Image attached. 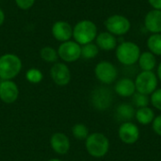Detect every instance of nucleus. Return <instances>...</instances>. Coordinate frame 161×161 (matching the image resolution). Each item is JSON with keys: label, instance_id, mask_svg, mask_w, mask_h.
Listing matches in <instances>:
<instances>
[{"label": "nucleus", "instance_id": "nucleus-15", "mask_svg": "<svg viewBox=\"0 0 161 161\" xmlns=\"http://www.w3.org/2000/svg\"><path fill=\"white\" fill-rule=\"evenodd\" d=\"M114 92L121 97L129 98L136 92L135 82L129 77H123L116 81L114 85Z\"/></svg>", "mask_w": 161, "mask_h": 161}, {"label": "nucleus", "instance_id": "nucleus-3", "mask_svg": "<svg viewBox=\"0 0 161 161\" xmlns=\"http://www.w3.org/2000/svg\"><path fill=\"white\" fill-rule=\"evenodd\" d=\"M98 34L97 25L92 20L84 19L73 26V38L80 45L93 42Z\"/></svg>", "mask_w": 161, "mask_h": 161}, {"label": "nucleus", "instance_id": "nucleus-22", "mask_svg": "<svg viewBox=\"0 0 161 161\" xmlns=\"http://www.w3.org/2000/svg\"><path fill=\"white\" fill-rule=\"evenodd\" d=\"M41 58L47 63H56L58 59V51L51 46H44L40 51Z\"/></svg>", "mask_w": 161, "mask_h": 161}, {"label": "nucleus", "instance_id": "nucleus-4", "mask_svg": "<svg viewBox=\"0 0 161 161\" xmlns=\"http://www.w3.org/2000/svg\"><path fill=\"white\" fill-rule=\"evenodd\" d=\"M141 53L140 46L136 42L129 41L122 42L115 49L117 60L125 66H132L138 63Z\"/></svg>", "mask_w": 161, "mask_h": 161}, {"label": "nucleus", "instance_id": "nucleus-25", "mask_svg": "<svg viewBox=\"0 0 161 161\" xmlns=\"http://www.w3.org/2000/svg\"><path fill=\"white\" fill-rule=\"evenodd\" d=\"M25 79L31 84H39L43 79L42 72L38 68H30L25 72Z\"/></svg>", "mask_w": 161, "mask_h": 161}, {"label": "nucleus", "instance_id": "nucleus-23", "mask_svg": "<svg viewBox=\"0 0 161 161\" xmlns=\"http://www.w3.org/2000/svg\"><path fill=\"white\" fill-rule=\"evenodd\" d=\"M99 48L95 42H90L81 45V58L84 59H92L99 54Z\"/></svg>", "mask_w": 161, "mask_h": 161}, {"label": "nucleus", "instance_id": "nucleus-19", "mask_svg": "<svg viewBox=\"0 0 161 161\" xmlns=\"http://www.w3.org/2000/svg\"><path fill=\"white\" fill-rule=\"evenodd\" d=\"M155 117H156V114H155L154 109L149 107L137 108L135 112V119L142 125H151Z\"/></svg>", "mask_w": 161, "mask_h": 161}, {"label": "nucleus", "instance_id": "nucleus-27", "mask_svg": "<svg viewBox=\"0 0 161 161\" xmlns=\"http://www.w3.org/2000/svg\"><path fill=\"white\" fill-rule=\"evenodd\" d=\"M150 104L158 110L161 111V88L157 89L150 95Z\"/></svg>", "mask_w": 161, "mask_h": 161}, {"label": "nucleus", "instance_id": "nucleus-34", "mask_svg": "<svg viewBox=\"0 0 161 161\" xmlns=\"http://www.w3.org/2000/svg\"><path fill=\"white\" fill-rule=\"evenodd\" d=\"M0 82H1V79H0Z\"/></svg>", "mask_w": 161, "mask_h": 161}, {"label": "nucleus", "instance_id": "nucleus-16", "mask_svg": "<svg viewBox=\"0 0 161 161\" xmlns=\"http://www.w3.org/2000/svg\"><path fill=\"white\" fill-rule=\"evenodd\" d=\"M144 26L152 34L161 33V10L151 9L144 17Z\"/></svg>", "mask_w": 161, "mask_h": 161}, {"label": "nucleus", "instance_id": "nucleus-20", "mask_svg": "<svg viewBox=\"0 0 161 161\" xmlns=\"http://www.w3.org/2000/svg\"><path fill=\"white\" fill-rule=\"evenodd\" d=\"M142 71H154L157 67V57L150 51L141 53L138 60Z\"/></svg>", "mask_w": 161, "mask_h": 161}, {"label": "nucleus", "instance_id": "nucleus-18", "mask_svg": "<svg viewBox=\"0 0 161 161\" xmlns=\"http://www.w3.org/2000/svg\"><path fill=\"white\" fill-rule=\"evenodd\" d=\"M135 112H136V109L132 104L122 103L117 107L115 110V116L117 120L123 123L131 122L135 118Z\"/></svg>", "mask_w": 161, "mask_h": 161}, {"label": "nucleus", "instance_id": "nucleus-26", "mask_svg": "<svg viewBox=\"0 0 161 161\" xmlns=\"http://www.w3.org/2000/svg\"><path fill=\"white\" fill-rule=\"evenodd\" d=\"M132 104H133L134 108H136L148 107L150 104V97H149V95L136 92L134 93V95L132 96Z\"/></svg>", "mask_w": 161, "mask_h": 161}, {"label": "nucleus", "instance_id": "nucleus-1", "mask_svg": "<svg viewBox=\"0 0 161 161\" xmlns=\"http://www.w3.org/2000/svg\"><path fill=\"white\" fill-rule=\"evenodd\" d=\"M110 143L106 135L100 132L90 133L85 140V148L88 154L94 158H101L107 156Z\"/></svg>", "mask_w": 161, "mask_h": 161}, {"label": "nucleus", "instance_id": "nucleus-30", "mask_svg": "<svg viewBox=\"0 0 161 161\" xmlns=\"http://www.w3.org/2000/svg\"><path fill=\"white\" fill-rule=\"evenodd\" d=\"M148 3L154 9L161 10V0H148Z\"/></svg>", "mask_w": 161, "mask_h": 161}, {"label": "nucleus", "instance_id": "nucleus-14", "mask_svg": "<svg viewBox=\"0 0 161 161\" xmlns=\"http://www.w3.org/2000/svg\"><path fill=\"white\" fill-rule=\"evenodd\" d=\"M51 33L54 39L61 43L73 38V26L68 22L59 20L53 24Z\"/></svg>", "mask_w": 161, "mask_h": 161}, {"label": "nucleus", "instance_id": "nucleus-11", "mask_svg": "<svg viewBox=\"0 0 161 161\" xmlns=\"http://www.w3.org/2000/svg\"><path fill=\"white\" fill-rule=\"evenodd\" d=\"M118 136L122 142L125 144H134L141 137L140 128L133 122L122 123L118 129Z\"/></svg>", "mask_w": 161, "mask_h": 161}, {"label": "nucleus", "instance_id": "nucleus-29", "mask_svg": "<svg viewBox=\"0 0 161 161\" xmlns=\"http://www.w3.org/2000/svg\"><path fill=\"white\" fill-rule=\"evenodd\" d=\"M151 125H152L153 131L157 135L161 136V114L155 117V119H154V121H153V123Z\"/></svg>", "mask_w": 161, "mask_h": 161}, {"label": "nucleus", "instance_id": "nucleus-28", "mask_svg": "<svg viewBox=\"0 0 161 161\" xmlns=\"http://www.w3.org/2000/svg\"><path fill=\"white\" fill-rule=\"evenodd\" d=\"M14 2L20 9L27 10L34 6L36 0H14Z\"/></svg>", "mask_w": 161, "mask_h": 161}, {"label": "nucleus", "instance_id": "nucleus-17", "mask_svg": "<svg viewBox=\"0 0 161 161\" xmlns=\"http://www.w3.org/2000/svg\"><path fill=\"white\" fill-rule=\"evenodd\" d=\"M95 44L100 50L112 51L115 50L118 45V40L116 36L112 35L108 31L98 33L95 39Z\"/></svg>", "mask_w": 161, "mask_h": 161}, {"label": "nucleus", "instance_id": "nucleus-10", "mask_svg": "<svg viewBox=\"0 0 161 161\" xmlns=\"http://www.w3.org/2000/svg\"><path fill=\"white\" fill-rule=\"evenodd\" d=\"M49 75L52 81L59 87L67 86L70 83L72 77L70 68L64 62L54 63L50 68Z\"/></svg>", "mask_w": 161, "mask_h": 161}, {"label": "nucleus", "instance_id": "nucleus-31", "mask_svg": "<svg viewBox=\"0 0 161 161\" xmlns=\"http://www.w3.org/2000/svg\"><path fill=\"white\" fill-rule=\"evenodd\" d=\"M5 19H6L5 12H4V10L0 8V27L3 25V24H4V22H5Z\"/></svg>", "mask_w": 161, "mask_h": 161}, {"label": "nucleus", "instance_id": "nucleus-9", "mask_svg": "<svg viewBox=\"0 0 161 161\" xmlns=\"http://www.w3.org/2000/svg\"><path fill=\"white\" fill-rule=\"evenodd\" d=\"M91 102L95 109L105 111L108 109L113 103L112 92L107 87H99L92 92Z\"/></svg>", "mask_w": 161, "mask_h": 161}, {"label": "nucleus", "instance_id": "nucleus-2", "mask_svg": "<svg viewBox=\"0 0 161 161\" xmlns=\"http://www.w3.org/2000/svg\"><path fill=\"white\" fill-rule=\"evenodd\" d=\"M23 69L22 59L15 54L6 53L0 56V79L13 80Z\"/></svg>", "mask_w": 161, "mask_h": 161}, {"label": "nucleus", "instance_id": "nucleus-24", "mask_svg": "<svg viewBox=\"0 0 161 161\" xmlns=\"http://www.w3.org/2000/svg\"><path fill=\"white\" fill-rule=\"evenodd\" d=\"M72 135L77 141H84L90 135V130L88 126L82 123H78L73 125L72 127Z\"/></svg>", "mask_w": 161, "mask_h": 161}, {"label": "nucleus", "instance_id": "nucleus-21", "mask_svg": "<svg viewBox=\"0 0 161 161\" xmlns=\"http://www.w3.org/2000/svg\"><path fill=\"white\" fill-rule=\"evenodd\" d=\"M146 44L151 53H153L156 57H161V33L151 34L147 39Z\"/></svg>", "mask_w": 161, "mask_h": 161}, {"label": "nucleus", "instance_id": "nucleus-5", "mask_svg": "<svg viewBox=\"0 0 161 161\" xmlns=\"http://www.w3.org/2000/svg\"><path fill=\"white\" fill-rule=\"evenodd\" d=\"M136 92L151 95L158 86V78L154 71H142L137 75L135 80Z\"/></svg>", "mask_w": 161, "mask_h": 161}, {"label": "nucleus", "instance_id": "nucleus-13", "mask_svg": "<svg viewBox=\"0 0 161 161\" xmlns=\"http://www.w3.org/2000/svg\"><path fill=\"white\" fill-rule=\"evenodd\" d=\"M51 149L58 156H65L71 149L69 137L63 132H55L49 140Z\"/></svg>", "mask_w": 161, "mask_h": 161}, {"label": "nucleus", "instance_id": "nucleus-7", "mask_svg": "<svg viewBox=\"0 0 161 161\" xmlns=\"http://www.w3.org/2000/svg\"><path fill=\"white\" fill-rule=\"evenodd\" d=\"M95 77L104 85H110L114 83L118 77V70L116 66L108 60H102L95 65Z\"/></svg>", "mask_w": 161, "mask_h": 161}, {"label": "nucleus", "instance_id": "nucleus-32", "mask_svg": "<svg viewBox=\"0 0 161 161\" xmlns=\"http://www.w3.org/2000/svg\"><path fill=\"white\" fill-rule=\"evenodd\" d=\"M157 76H158V80L161 82V61L160 63L158 64V68H157Z\"/></svg>", "mask_w": 161, "mask_h": 161}, {"label": "nucleus", "instance_id": "nucleus-6", "mask_svg": "<svg viewBox=\"0 0 161 161\" xmlns=\"http://www.w3.org/2000/svg\"><path fill=\"white\" fill-rule=\"evenodd\" d=\"M105 27L108 32L114 36H124L129 32L131 22L128 18L121 14H112L105 21Z\"/></svg>", "mask_w": 161, "mask_h": 161}, {"label": "nucleus", "instance_id": "nucleus-33", "mask_svg": "<svg viewBox=\"0 0 161 161\" xmlns=\"http://www.w3.org/2000/svg\"><path fill=\"white\" fill-rule=\"evenodd\" d=\"M46 161H62L60 158H50Z\"/></svg>", "mask_w": 161, "mask_h": 161}, {"label": "nucleus", "instance_id": "nucleus-12", "mask_svg": "<svg viewBox=\"0 0 161 161\" xmlns=\"http://www.w3.org/2000/svg\"><path fill=\"white\" fill-rule=\"evenodd\" d=\"M20 94L18 85L13 80H1L0 82V100L7 105L15 103Z\"/></svg>", "mask_w": 161, "mask_h": 161}, {"label": "nucleus", "instance_id": "nucleus-8", "mask_svg": "<svg viewBox=\"0 0 161 161\" xmlns=\"http://www.w3.org/2000/svg\"><path fill=\"white\" fill-rule=\"evenodd\" d=\"M57 51L58 58L64 63L75 62L81 58V45L72 40L61 42Z\"/></svg>", "mask_w": 161, "mask_h": 161}]
</instances>
